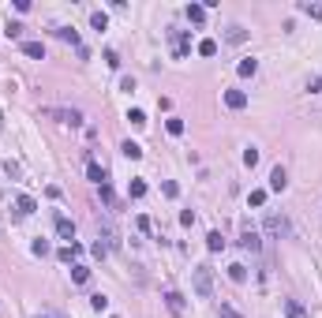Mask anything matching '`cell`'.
Returning <instances> with one entry per match:
<instances>
[{"label": "cell", "mask_w": 322, "mask_h": 318, "mask_svg": "<svg viewBox=\"0 0 322 318\" xmlns=\"http://www.w3.org/2000/svg\"><path fill=\"white\" fill-rule=\"evenodd\" d=\"M195 296L198 300H210L214 296V269L210 266H195Z\"/></svg>", "instance_id": "1"}, {"label": "cell", "mask_w": 322, "mask_h": 318, "mask_svg": "<svg viewBox=\"0 0 322 318\" xmlns=\"http://www.w3.org/2000/svg\"><path fill=\"white\" fill-rule=\"evenodd\" d=\"M266 232L270 236H292V225H289V217L285 214H266Z\"/></svg>", "instance_id": "2"}, {"label": "cell", "mask_w": 322, "mask_h": 318, "mask_svg": "<svg viewBox=\"0 0 322 318\" xmlns=\"http://www.w3.org/2000/svg\"><path fill=\"white\" fill-rule=\"evenodd\" d=\"M169 37H173V56H176V60H184V56H187V45H191L187 30H169Z\"/></svg>", "instance_id": "3"}, {"label": "cell", "mask_w": 322, "mask_h": 318, "mask_svg": "<svg viewBox=\"0 0 322 318\" xmlns=\"http://www.w3.org/2000/svg\"><path fill=\"white\" fill-rule=\"evenodd\" d=\"M240 247H248V251H259V247H262V240H259V232H255L251 225L240 228Z\"/></svg>", "instance_id": "4"}, {"label": "cell", "mask_w": 322, "mask_h": 318, "mask_svg": "<svg viewBox=\"0 0 322 318\" xmlns=\"http://www.w3.org/2000/svg\"><path fill=\"white\" fill-rule=\"evenodd\" d=\"M56 232H60V240H68V244H75V225L64 214H56Z\"/></svg>", "instance_id": "5"}, {"label": "cell", "mask_w": 322, "mask_h": 318, "mask_svg": "<svg viewBox=\"0 0 322 318\" xmlns=\"http://www.w3.org/2000/svg\"><path fill=\"white\" fill-rule=\"evenodd\" d=\"M49 116H56L60 124H83V112L75 109H49Z\"/></svg>", "instance_id": "6"}, {"label": "cell", "mask_w": 322, "mask_h": 318, "mask_svg": "<svg viewBox=\"0 0 322 318\" xmlns=\"http://www.w3.org/2000/svg\"><path fill=\"white\" fill-rule=\"evenodd\" d=\"M285 187H289V172L277 165V169L270 172V191H285Z\"/></svg>", "instance_id": "7"}, {"label": "cell", "mask_w": 322, "mask_h": 318, "mask_svg": "<svg viewBox=\"0 0 322 318\" xmlns=\"http://www.w3.org/2000/svg\"><path fill=\"white\" fill-rule=\"evenodd\" d=\"M56 37H60V42H68V45H75V49H83V42H79V34H75L71 30V26H56V30H53Z\"/></svg>", "instance_id": "8"}, {"label": "cell", "mask_w": 322, "mask_h": 318, "mask_svg": "<svg viewBox=\"0 0 322 318\" xmlns=\"http://www.w3.org/2000/svg\"><path fill=\"white\" fill-rule=\"evenodd\" d=\"M225 105H229V109H244V105H248V94L244 90H225Z\"/></svg>", "instance_id": "9"}, {"label": "cell", "mask_w": 322, "mask_h": 318, "mask_svg": "<svg viewBox=\"0 0 322 318\" xmlns=\"http://www.w3.org/2000/svg\"><path fill=\"white\" fill-rule=\"evenodd\" d=\"M225 42H229V45H244V42H248V30H244L240 23H232L229 34H225Z\"/></svg>", "instance_id": "10"}, {"label": "cell", "mask_w": 322, "mask_h": 318, "mask_svg": "<svg viewBox=\"0 0 322 318\" xmlns=\"http://www.w3.org/2000/svg\"><path fill=\"white\" fill-rule=\"evenodd\" d=\"M15 210H19V214H23V217H30L34 210H37V202H34L30 195H19V198H15Z\"/></svg>", "instance_id": "11"}, {"label": "cell", "mask_w": 322, "mask_h": 318, "mask_svg": "<svg viewBox=\"0 0 322 318\" xmlns=\"http://www.w3.org/2000/svg\"><path fill=\"white\" fill-rule=\"evenodd\" d=\"M285 318H307L304 303H300V300H285Z\"/></svg>", "instance_id": "12"}, {"label": "cell", "mask_w": 322, "mask_h": 318, "mask_svg": "<svg viewBox=\"0 0 322 318\" xmlns=\"http://www.w3.org/2000/svg\"><path fill=\"white\" fill-rule=\"evenodd\" d=\"M236 71H240L244 79H251V75L259 71V60H255V56H248V60H240V64H236Z\"/></svg>", "instance_id": "13"}, {"label": "cell", "mask_w": 322, "mask_h": 318, "mask_svg": "<svg viewBox=\"0 0 322 318\" xmlns=\"http://www.w3.org/2000/svg\"><path fill=\"white\" fill-rule=\"evenodd\" d=\"M79 255H83L79 244H68V247H60V251H56V258H60V262H71V258H79Z\"/></svg>", "instance_id": "14"}, {"label": "cell", "mask_w": 322, "mask_h": 318, "mask_svg": "<svg viewBox=\"0 0 322 318\" xmlns=\"http://www.w3.org/2000/svg\"><path fill=\"white\" fill-rule=\"evenodd\" d=\"M87 176H90V180H94V184H98V187L105 184V169H101L98 161H90V165H87Z\"/></svg>", "instance_id": "15"}, {"label": "cell", "mask_w": 322, "mask_h": 318, "mask_svg": "<svg viewBox=\"0 0 322 318\" xmlns=\"http://www.w3.org/2000/svg\"><path fill=\"white\" fill-rule=\"evenodd\" d=\"M206 247H210V251H225V236L217 232V228H214V232H206Z\"/></svg>", "instance_id": "16"}, {"label": "cell", "mask_w": 322, "mask_h": 318, "mask_svg": "<svg viewBox=\"0 0 322 318\" xmlns=\"http://www.w3.org/2000/svg\"><path fill=\"white\" fill-rule=\"evenodd\" d=\"M23 53L34 56V60H42V56H45V45L42 42H23Z\"/></svg>", "instance_id": "17"}, {"label": "cell", "mask_w": 322, "mask_h": 318, "mask_svg": "<svg viewBox=\"0 0 322 318\" xmlns=\"http://www.w3.org/2000/svg\"><path fill=\"white\" fill-rule=\"evenodd\" d=\"M300 12H304V15H311V19H322V4H311V0H300Z\"/></svg>", "instance_id": "18"}, {"label": "cell", "mask_w": 322, "mask_h": 318, "mask_svg": "<svg viewBox=\"0 0 322 318\" xmlns=\"http://www.w3.org/2000/svg\"><path fill=\"white\" fill-rule=\"evenodd\" d=\"M229 277H232V281H236V285H244V281H248V266H240V262H232V266H229Z\"/></svg>", "instance_id": "19"}, {"label": "cell", "mask_w": 322, "mask_h": 318, "mask_svg": "<svg viewBox=\"0 0 322 318\" xmlns=\"http://www.w3.org/2000/svg\"><path fill=\"white\" fill-rule=\"evenodd\" d=\"M187 19H191V23L198 26V23L206 19V8H203V4H187Z\"/></svg>", "instance_id": "20"}, {"label": "cell", "mask_w": 322, "mask_h": 318, "mask_svg": "<svg viewBox=\"0 0 322 318\" xmlns=\"http://www.w3.org/2000/svg\"><path fill=\"white\" fill-rule=\"evenodd\" d=\"M198 56H217V42L214 37H203V42H198Z\"/></svg>", "instance_id": "21"}, {"label": "cell", "mask_w": 322, "mask_h": 318, "mask_svg": "<svg viewBox=\"0 0 322 318\" xmlns=\"http://www.w3.org/2000/svg\"><path fill=\"white\" fill-rule=\"evenodd\" d=\"M165 131L180 139V135H184V120H180V116H169V120H165Z\"/></svg>", "instance_id": "22"}, {"label": "cell", "mask_w": 322, "mask_h": 318, "mask_svg": "<svg viewBox=\"0 0 322 318\" xmlns=\"http://www.w3.org/2000/svg\"><path fill=\"white\" fill-rule=\"evenodd\" d=\"M71 281H75V285H87V281H90V269H87V266H71Z\"/></svg>", "instance_id": "23"}, {"label": "cell", "mask_w": 322, "mask_h": 318, "mask_svg": "<svg viewBox=\"0 0 322 318\" xmlns=\"http://www.w3.org/2000/svg\"><path fill=\"white\" fill-rule=\"evenodd\" d=\"M120 150H124V157H131V161H139V157H143V146H139V142H124Z\"/></svg>", "instance_id": "24"}, {"label": "cell", "mask_w": 322, "mask_h": 318, "mask_svg": "<svg viewBox=\"0 0 322 318\" xmlns=\"http://www.w3.org/2000/svg\"><path fill=\"white\" fill-rule=\"evenodd\" d=\"M128 195H131V198H143V195H146V180H131Z\"/></svg>", "instance_id": "25"}, {"label": "cell", "mask_w": 322, "mask_h": 318, "mask_svg": "<svg viewBox=\"0 0 322 318\" xmlns=\"http://www.w3.org/2000/svg\"><path fill=\"white\" fill-rule=\"evenodd\" d=\"M90 26H94V30H105V26H109V15L105 12H94L90 15Z\"/></svg>", "instance_id": "26"}, {"label": "cell", "mask_w": 322, "mask_h": 318, "mask_svg": "<svg viewBox=\"0 0 322 318\" xmlns=\"http://www.w3.org/2000/svg\"><path fill=\"white\" fill-rule=\"evenodd\" d=\"M90 307H94V311H109V296L94 292V296H90Z\"/></svg>", "instance_id": "27"}, {"label": "cell", "mask_w": 322, "mask_h": 318, "mask_svg": "<svg viewBox=\"0 0 322 318\" xmlns=\"http://www.w3.org/2000/svg\"><path fill=\"white\" fill-rule=\"evenodd\" d=\"M165 303H169V307H173V311H176V314H180V311H184V296H180V292H169V296H165Z\"/></svg>", "instance_id": "28"}, {"label": "cell", "mask_w": 322, "mask_h": 318, "mask_svg": "<svg viewBox=\"0 0 322 318\" xmlns=\"http://www.w3.org/2000/svg\"><path fill=\"white\" fill-rule=\"evenodd\" d=\"M244 165H248V169H255V165H259V150H255V146H248V150H244Z\"/></svg>", "instance_id": "29"}, {"label": "cell", "mask_w": 322, "mask_h": 318, "mask_svg": "<svg viewBox=\"0 0 322 318\" xmlns=\"http://www.w3.org/2000/svg\"><path fill=\"white\" fill-rule=\"evenodd\" d=\"M23 30H26L23 23H8V30H4V34L12 37V42H19V37H23Z\"/></svg>", "instance_id": "30"}, {"label": "cell", "mask_w": 322, "mask_h": 318, "mask_svg": "<svg viewBox=\"0 0 322 318\" xmlns=\"http://www.w3.org/2000/svg\"><path fill=\"white\" fill-rule=\"evenodd\" d=\"M161 191H165V198H176V195H180V184H176V180H165Z\"/></svg>", "instance_id": "31"}, {"label": "cell", "mask_w": 322, "mask_h": 318, "mask_svg": "<svg viewBox=\"0 0 322 318\" xmlns=\"http://www.w3.org/2000/svg\"><path fill=\"white\" fill-rule=\"evenodd\" d=\"M30 251H34L37 258H42V255H49V244H45V240H42V236H37V240H34V244H30Z\"/></svg>", "instance_id": "32"}, {"label": "cell", "mask_w": 322, "mask_h": 318, "mask_svg": "<svg viewBox=\"0 0 322 318\" xmlns=\"http://www.w3.org/2000/svg\"><path fill=\"white\" fill-rule=\"evenodd\" d=\"M128 120L135 124V128H143V124H146V112H143V109H131V112H128Z\"/></svg>", "instance_id": "33"}, {"label": "cell", "mask_w": 322, "mask_h": 318, "mask_svg": "<svg viewBox=\"0 0 322 318\" xmlns=\"http://www.w3.org/2000/svg\"><path fill=\"white\" fill-rule=\"evenodd\" d=\"M135 228H139V232H150L154 225H150V217H146V214H139V217H135Z\"/></svg>", "instance_id": "34"}, {"label": "cell", "mask_w": 322, "mask_h": 318, "mask_svg": "<svg viewBox=\"0 0 322 318\" xmlns=\"http://www.w3.org/2000/svg\"><path fill=\"white\" fill-rule=\"evenodd\" d=\"M248 202H251V206H262V202H266V191H251Z\"/></svg>", "instance_id": "35"}, {"label": "cell", "mask_w": 322, "mask_h": 318, "mask_svg": "<svg viewBox=\"0 0 322 318\" xmlns=\"http://www.w3.org/2000/svg\"><path fill=\"white\" fill-rule=\"evenodd\" d=\"M180 225H184V228L195 225V214H191V210H184V214H180Z\"/></svg>", "instance_id": "36"}, {"label": "cell", "mask_w": 322, "mask_h": 318, "mask_svg": "<svg viewBox=\"0 0 322 318\" xmlns=\"http://www.w3.org/2000/svg\"><path fill=\"white\" fill-rule=\"evenodd\" d=\"M105 64H109V67H120V56H116V53L109 49V53H105Z\"/></svg>", "instance_id": "37"}, {"label": "cell", "mask_w": 322, "mask_h": 318, "mask_svg": "<svg viewBox=\"0 0 322 318\" xmlns=\"http://www.w3.org/2000/svg\"><path fill=\"white\" fill-rule=\"evenodd\" d=\"M221 318H240L236 311H229V307H221Z\"/></svg>", "instance_id": "38"}, {"label": "cell", "mask_w": 322, "mask_h": 318, "mask_svg": "<svg viewBox=\"0 0 322 318\" xmlns=\"http://www.w3.org/2000/svg\"><path fill=\"white\" fill-rule=\"evenodd\" d=\"M0 128H4V109H0Z\"/></svg>", "instance_id": "39"}, {"label": "cell", "mask_w": 322, "mask_h": 318, "mask_svg": "<svg viewBox=\"0 0 322 318\" xmlns=\"http://www.w3.org/2000/svg\"><path fill=\"white\" fill-rule=\"evenodd\" d=\"M37 318H45V314H37Z\"/></svg>", "instance_id": "40"}]
</instances>
